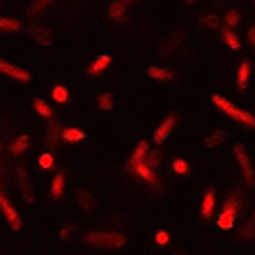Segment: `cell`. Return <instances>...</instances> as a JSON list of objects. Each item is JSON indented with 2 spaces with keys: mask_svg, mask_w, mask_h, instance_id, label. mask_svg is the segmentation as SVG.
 Listing matches in <instances>:
<instances>
[{
  "mask_svg": "<svg viewBox=\"0 0 255 255\" xmlns=\"http://www.w3.org/2000/svg\"><path fill=\"white\" fill-rule=\"evenodd\" d=\"M88 246H97V249H122L127 244L125 235L113 230H99V232H88L83 237Z\"/></svg>",
  "mask_w": 255,
  "mask_h": 255,
  "instance_id": "1",
  "label": "cell"
},
{
  "mask_svg": "<svg viewBox=\"0 0 255 255\" xmlns=\"http://www.w3.org/2000/svg\"><path fill=\"white\" fill-rule=\"evenodd\" d=\"M212 101H214V106L221 108V111H223L226 115H230L232 120H237L242 127H246V129H255V115H251V113H246V111H242V108H237L235 104H230V101L223 99L221 95H214Z\"/></svg>",
  "mask_w": 255,
  "mask_h": 255,
  "instance_id": "2",
  "label": "cell"
},
{
  "mask_svg": "<svg viewBox=\"0 0 255 255\" xmlns=\"http://www.w3.org/2000/svg\"><path fill=\"white\" fill-rule=\"evenodd\" d=\"M232 154H235V161H237V166H239V170H242L244 179H246V184H249V186H255L253 163H251L249 154H246V147H244L242 142H237V145L232 147Z\"/></svg>",
  "mask_w": 255,
  "mask_h": 255,
  "instance_id": "3",
  "label": "cell"
},
{
  "mask_svg": "<svg viewBox=\"0 0 255 255\" xmlns=\"http://www.w3.org/2000/svg\"><path fill=\"white\" fill-rule=\"evenodd\" d=\"M0 212L5 214V219H7V223H9V228H12V230H21V216H18L16 209L12 207V202L7 200L2 186H0Z\"/></svg>",
  "mask_w": 255,
  "mask_h": 255,
  "instance_id": "4",
  "label": "cell"
},
{
  "mask_svg": "<svg viewBox=\"0 0 255 255\" xmlns=\"http://www.w3.org/2000/svg\"><path fill=\"white\" fill-rule=\"evenodd\" d=\"M28 32H30V37L39 44V46H51V44H53V35H51V30L44 28V25L30 23L28 25Z\"/></svg>",
  "mask_w": 255,
  "mask_h": 255,
  "instance_id": "5",
  "label": "cell"
},
{
  "mask_svg": "<svg viewBox=\"0 0 255 255\" xmlns=\"http://www.w3.org/2000/svg\"><path fill=\"white\" fill-rule=\"evenodd\" d=\"M16 182L21 186V193H23L25 202H32V189H30V175L23 166H16Z\"/></svg>",
  "mask_w": 255,
  "mask_h": 255,
  "instance_id": "6",
  "label": "cell"
},
{
  "mask_svg": "<svg viewBox=\"0 0 255 255\" xmlns=\"http://www.w3.org/2000/svg\"><path fill=\"white\" fill-rule=\"evenodd\" d=\"M108 16L118 21V23H125L127 18H129V2H111L108 5Z\"/></svg>",
  "mask_w": 255,
  "mask_h": 255,
  "instance_id": "7",
  "label": "cell"
},
{
  "mask_svg": "<svg viewBox=\"0 0 255 255\" xmlns=\"http://www.w3.org/2000/svg\"><path fill=\"white\" fill-rule=\"evenodd\" d=\"M0 71L5 74V76H9V78H16V81H30V74L25 69H21V67H16V65H9V62H5V60H0Z\"/></svg>",
  "mask_w": 255,
  "mask_h": 255,
  "instance_id": "8",
  "label": "cell"
},
{
  "mask_svg": "<svg viewBox=\"0 0 255 255\" xmlns=\"http://www.w3.org/2000/svg\"><path fill=\"white\" fill-rule=\"evenodd\" d=\"M244 205V196L239 193V191H232L230 196L226 198V202H223V209L221 212H226V214H232V216H237V212L242 209Z\"/></svg>",
  "mask_w": 255,
  "mask_h": 255,
  "instance_id": "9",
  "label": "cell"
},
{
  "mask_svg": "<svg viewBox=\"0 0 255 255\" xmlns=\"http://www.w3.org/2000/svg\"><path fill=\"white\" fill-rule=\"evenodd\" d=\"M149 154V145L145 140H140L136 145V149H133V156H131L129 159V163H127V168H129V170H133V168L136 166H140L142 161H145V156Z\"/></svg>",
  "mask_w": 255,
  "mask_h": 255,
  "instance_id": "10",
  "label": "cell"
},
{
  "mask_svg": "<svg viewBox=\"0 0 255 255\" xmlns=\"http://www.w3.org/2000/svg\"><path fill=\"white\" fill-rule=\"evenodd\" d=\"M175 122H177V118H175V115H168V118L163 120V122H161L159 129L154 131V142H156V145H161V142L166 140L168 133H170L172 127H175Z\"/></svg>",
  "mask_w": 255,
  "mask_h": 255,
  "instance_id": "11",
  "label": "cell"
},
{
  "mask_svg": "<svg viewBox=\"0 0 255 255\" xmlns=\"http://www.w3.org/2000/svg\"><path fill=\"white\" fill-rule=\"evenodd\" d=\"M182 39H184V35H182V32H175V35L168 37L166 42H161L159 51L163 55H172L175 51H177V46H182Z\"/></svg>",
  "mask_w": 255,
  "mask_h": 255,
  "instance_id": "12",
  "label": "cell"
},
{
  "mask_svg": "<svg viewBox=\"0 0 255 255\" xmlns=\"http://www.w3.org/2000/svg\"><path fill=\"white\" fill-rule=\"evenodd\" d=\"M212 212H214V189L209 186L207 191H205V198H202V207H200V216L205 221L212 219Z\"/></svg>",
  "mask_w": 255,
  "mask_h": 255,
  "instance_id": "13",
  "label": "cell"
},
{
  "mask_svg": "<svg viewBox=\"0 0 255 255\" xmlns=\"http://www.w3.org/2000/svg\"><path fill=\"white\" fill-rule=\"evenodd\" d=\"M133 172H136L140 179H145L147 184H152L154 189H159V179H156V175H154V170H152V168H147L145 163H140V166L133 168Z\"/></svg>",
  "mask_w": 255,
  "mask_h": 255,
  "instance_id": "14",
  "label": "cell"
},
{
  "mask_svg": "<svg viewBox=\"0 0 255 255\" xmlns=\"http://www.w3.org/2000/svg\"><path fill=\"white\" fill-rule=\"evenodd\" d=\"M78 205H81V209H83V212H88V214L97 209V202H95V198H92V193H88L85 189L78 191Z\"/></svg>",
  "mask_w": 255,
  "mask_h": 255,
  "instance_id": "15",
  "label": "cell"
},
{
  "mask_svg": "<svg viewBox=\"0 0 255 255\" xmlns=\"http://www.w3.org/2000/svg\"><path fill=\"white\" fill-rule=\"evenodd\" d=\"M28 142H30V136H28V133H21L16 140H12V145H9V152H12L14 156H21L25 149H28Z\"/></svg>",
  "mask_w": 255,
  "mask_h": 255,
  "instance_id": "16",
  "label": "cell"
},
{
  "mask_svg": "<svg viewBox=\"0 0 255 255\" xmlns=\"http://www.w3.org/2000/svg\"><path fill=\"white\" fill-rule=\"evenodd\" d=\"M62 193H65V175L58 172L53 177V184H51V198H53V200H60Z\"/></svg>",
  "mask_w": 255,
  "mask_h": 255,
  "instance_id": "17",
  "label": "cell"
},
{
  "mask_svg": "<svg viewBox=\"0 0 255 255\" xmlns=\"http://www.w3.org/2000/svg\"><path fill=\"white\" fill-rule=\"evenodd\" d=\"M108 65H111V55H99V58L90 65V76H97V74H101L104 69H108Z\"/></svg>",
  "mask_w": 255,
  "mask_h": 255,
  "instance_id": "18",
  "label": "cell"
},
{
  "mask_svg": "<svg viewBox=\"0 0 255 255\" xmlns=\"http://www.w3.org/2000/svg\"><path fill=\"white\" fill-rule=\"evenodd\" d=\"M221 37H223V42H226L228 46L232 48V51H239V48H242V42H239V37L235 35L230 28H223V30H221Z\"/></svg>",
  "mask_w": 255,
  "mask_h": 255,
  "instance_id": "19",
  "label": "cell"
},
{
  "mask_svg": "<svg viewBox=\"0 0 255 255\" xmlns=\"http://www.w3.org/2000/svg\"><path fill=\"white\" fill-rule=\"evenodd\" d=\"M237 223V216H232V214H226V212H219V219H216V226L221 230H232Z\"/></svg>",
  "mask_w": 255,
  "mask_h": 255,
  "instance_id": "20",
  "label": "cell"
},
{
  "mask_svg": "<svg viewBox=\"0 0 255 255\" xmlns=\"http://www.w3.org/2000/svg\"><path fill=\"white\" fill-rule=\"evenodd\" d=\"M58 140H62V129H60L58 122H51L46 131V145H55Z\"/></svg>",
  "mask_w": 255,
  "mask_h": 255,
  "instance_id": "21",
  "label": "cell"
},
{
  "mask_svg": "<svg viewBox=\"0 0 255 255\" xmlns=\"http://www.w3.org/2000/svg\"><path fill=\"white\" fill-rule=\"evenodd\" d=\"M53 7V2L51 0H39V2H32L28 9V16H42L46 9H51Z\"/></svg>",
  "mask_w": 255,
  "mask_h": 255,
  "instance_id": "22",
  "label": "cell"
},
{
  "mask_svg": "<svg viewBox=\"0 0 255 255\" xmlns=\"http://www.w3.org/2000/svg\"><path fill=\"white\" fill-rule=\"evenodd\" d=\"M249 74H251V62H242V67H239V71H237V88L239 90H246Z\"/></svg>",
  "mask_w": 255,
  "mask_h": 255,
  "instance_id": "23",
  "label": "cell"
},
{
  "mask_svg": "<svg viewBox=\"0 0 255 255\" xmlns=\"http://www.w3.org/2000/svg\"><path fill=\"white\" fill-rule=\"evenodd\" d=\"M147 74L152 78H161V81H172V71L170 69H166V67H156V65H152L147 69Z\"/></svg>",
  "mask_w": 255,
  "mask_h": 255,
  "instance_id": "24",
  "label": "cell"
},
{
  "mask_svg": "<svg viewBox=\"0 0 255 255\" xmlns=\"http://www.w3.org/2000/svg\"><path fill=\"white\" fill-rule=\"evenodd\" d=\"M83 138H85V133L81 129H76V127H69V129L62 131V140H67V142H78V140H83Z\"/></svg>",
  "mask_w": 255,
  "mask_h": 255,
  "instance_id": "25",
  "label": "cell"
},
{
  "mask_svg": "<svg viewBox=\"0 0 255 255\" xmlns=\"http://www.w3.org/2000/svg\"><path fill=\"white\" fill-rule=\"evenodd\" d=\"M18 30H21V23H18V21L0 16V32H18Z\"/></svg>",
  "mask_w": 255,
  "mask_h": 255,
  "instance_id": "26",
  "label": "cell"
},
{
  "mask_svg": "<svg viewBox=\"0 0 255 255\" xmlns=\"http://www.w3.org/2000/svg\"><path fill=\"white\" fill-rule=\"evenodd\" d=\"M51 95H53V101H58V104H67V101H69V90H67L65 85H55V88L51 90Z\"/></svg>",
  "mask_w": 255,
  "mask_h": 255,
  "instance_id": "27",
  "label": "cell"
},
{
  "mask_svg": "<svg viewBox=\"0 0 255 255\" xmlns=\"http://www.w3.org/2000/svg\"><path fill=\"white\" fill-rule=\"evenodd\" d=\"M223 138H226V133H223L221 129H216V131H212V133L205 138V145H207V147H216V145L223 142Z\"/></svg>",
  "mask_w": 255,
  "mask_h": 255,
  "instance_id": "28",
  "label": "cell"
},
{
  "mask_svg": "<svg viewBox=\"0 0 255 255\" xmlns=\"http://www.w3.org/2000/svg\"><path fill=\"white\" fill-rule=\"evenodd\" d=\"M113 106H115V101H113V97H111V95H106V92H104V95L97 97V108H99V111H111Z\"/></svg>",
  "mask_w": 255,
  "mask_h": 255,
  "instance_id": "29",
  "label": "cell"
},
{
  "mask_svg": "<svg viewBox=\"0 0 255 255\" xmlns=\"http://www.w3.org/2000/svg\"><path fill=\"white\" fill-rule=\"evenodd\" d=\"M239 235H242V239H253L255 237V223L253 221H246V223H244L242 226V230H239Z\"/></svg>",
  "mask_w": 255,
  "mask_h": 255,
  "instance_id": "30",
  "label": "cell"
},
{
  "mask_svg": "<svg viewBox=\"0 0 255 255\" xmlns=\"http://www.w3.org/2000/svg\"><path fill=\"white\" fill-rule=\"evenodd\" d=\"M32 106H35V111H37L39 115H42V118H51V106H48L46 101L35 99V104H32Z\"/></svg>",
  "mask_w": 255,
  "mask_h": 255,
  "instance_id": "31",
  "label": "cell"
},
{
  "mask_svg": "<svg viewBox=\"0 0 255 255\" xmlns=\"http://www.w3.org/2000/svg\"><path fill=\"white\" fill-rule=\"evenodd\" d=\"M172 170L177 172V175H189L191 168H189V163H186L184 159H175L172 161Z\"/></svg>",
  "mask_w": 255,
  "mask_h": 255,
  "instance_id": "32",
  "label": "cell"
},
{
  "mask_svg": "<svg viewBox=\"0 0 255 255\" xmlns=\"http://www.w3.org/2000/svg\"><path fill=\"white\" fill-rule=\"evenodd\" d=\"M159 161H161V152H149V154L145 156V161H142V163H145L147 168H152V170H154V168L159 166Z\"/></svg>",
  "mask_w": 255,
  "mask_h": 255,
  "instance_id": "33",
  "label": "cell"
},
{
  "mask_svg": "<svg viewBox=\"0 0 255 255\" xmlns=\"http://www.w3.org/2000/svg\"><path fill=\"white\" fill-rule=\"evenodd\" d=\"M200 25H205V28H219V16L205 14V16H200Z\"/></svg>",
  "mask_w": 255,
  "mask_h": 255,
  "instance_id": "34",
  "label": "cell"
},
{
  "mask_svg": "<svg viewBox=\"0 0 255 255\" xmlns=\"http://www.w3.org/2000/svg\"><path fill=\"white\" fill-rule=\"evenodd\" d=\"M239 18H242V16H239V12H237V9H230V12L226 14V25L232 30V28H235V25L239 23Z\"/></svg>",
  "mask_w": 255,
  "mask_h": 255,
  "instance_id": "35",
  "label": "cell"
},
{
  "mask_svg": "<svg viewBox=\"0 0 255 255\" xmlns=\"http://www.w3.org/2000/svg\"><path fill=\"white\" fill-rule=\"evenodd\" d=\"M71 235H74V223H65L62 230H60V239H62V242H69Z\"/></svg>",
  "mask_w": 255,
  "mask_h": 255,
  "instance_id": "36",
  "label": "cell"
},
{
  "mask_svg": "<svg viewBox=\"0 0 255 255\" xmlns=\"http://www.w3.org/2000/svg\"><path fill=\"white\" fill-rule=\"evenodd\" d=\"M104 223H106L108 228H111V226H120V228H125V226H127V219H125V216H111V219H106Z\"/></svg>",
  "mask_w": 255,
  "mask_h": 255,
  "instance_id": "37",
  "label": "cell"
},
{
  "mask_svg": "<svg viewBox=\"0 0 255 255\" xmlns=\"http://www.w3.org/2000/svg\"><path fill=\"white\" fill-rule=\"evenodd\" d=\"M53 163H55V156L53 154H48V152H46V154L39 156V166H42V168H53Z\"/></svg>",
  "mask_w": 255,
  "mask_h": 255,
  "instance_id": "38",
  "label": "cell"
},
{
  "mask_svg": "<svg viewBox=\"0 0 255 255\" xmlns=\"http://www.w3.org/2000/svg\"><path fill=\"white\" fill-rule=\"evenodd\" d=\"M168 242H170V232H168V230H159V232H156V244H159V246H166Z\"/></svg>",
  "mask_w": 255,
  "mask_h": 255,
  "instance_id": "39",
  "label": "cell"
},
{
  "mask_svg": "<svg viewBox=\"0 0 255 255\" xmlns=\"http://www.w3.org/2000/svg\"><path fill=\"white\" fill-rule=\"evenodd\" d=\"M249 42H251V46L255 48V25L253 28H249Z\"/></svg>",
  "mask_w": 255,
  "mask_h": 255,
  "instance_id": "40",
  "label": "cell"
},
{
  "mask_svg": "<svg viewBox=\"0 0 255 255\" xmlns=\"http://www.w3.org/2000/svg\"><path fill=\"white\" fill-rule=\"evenodd\" d=\"M251 221H253V223H255V212H253V214H251Z\"/></svg>",
  "mask_w": 255,
  "mask_h": 255,
  "instance_id": "41",
  "label": "cell"
}]
</instances>
